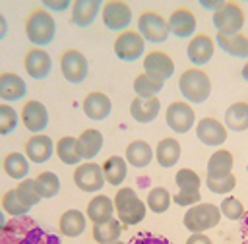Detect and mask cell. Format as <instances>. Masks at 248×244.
<instances>
[{
  "mask_svg": "<svg viewBox=\"0 0 248 244\" xmlns=\"http://www.w3.org/2000/svg\"><path fill=\"white\" fill-rule=\"evenodd\" d=\"M202 4V8H205V10H211V12H215V10H219L223 4H225V0H202L200 2Z\"/></svg>",
  "mask_w": 248,
  "mask_h": 244,
  "instance_id": "obj_49",
  "label": "cell"
},
{
  "mask_svg": "<svg viewBox=\"0 0 248 244\" xmlns=\"http://www.w3.org/2000/svg\"><path fill=\"white\" fill-rule=\"evenodd\" d=\"M172 201L176 205H180V207H192V205H196V203L202 201V194L200 192H180L178 190L172 196Z\"/></svg>",
  "mask_w": 248,
  "mask_h": 244,
  "instance_id": "obj_45",
  "label": "cell"
},
{
  "mask_svg": "<svg viewBox=\"0 0 248 244\" xmlns=\"http://www.w3.org/2000/svg\"><path fill=\"white\" fill-rule=\"evenodd\" d=\"M23 151H25V157L29 159V163L41 165L52 157L54 143H52L50 136H46V134H33L29 139H25Z\"/></svg>",
  "mask_w": 248,
  "mask_h": 244,
  "instance_id": "obj_19",
  "label": "cell"
},
{
  "mask_svg": "<svg viewBox=\"0 0 248 244\" xmlns=\"http://www.w3.org/2000/svg\"><path fill=\"white\" fill-rule=\"evenodd\" d=\"M0 167H2V161H0Z\"/></svg>",
  "mask_w": 248,
  "mask_h": 244,
  "instance_id": "obj_57",
  "label": "cell"
},
{
  "mask_svg": "<svg viewBox=\"0 0 248 244\" xmlns=\"http://www.w3.org/2000/svg\"><path fill=\"white\" fill-rule=\"evenodd\" d=\"M8 35V21L4 17V14H0V41Z\"/></svg>",
  "mask_w": 248,
  "mask_h": 244,
  "instance_id": "obj_50",
  "label": "cell"
},
{
  "mask_svg": "<svg viewBox=\"0 0 248 244\" xmlns=\"http://www.w3.org/2000/svg\"><path fill=\"white\" fill-rule=\"evenodd\" d=\"M0 207H2V211H4L6 215H10V217H23V215H27L29 209H31L29 205H25V203L21 201V198H19L17 192H16V188L6 190V192L2 194Z\"/></svg>",
  "mask_w": 248,
  "mask_h": 244,
  "instance_id": "obj_38",
  "label": "cell"
},
{
  "mask_svg": "<svg viewBox=\"0 0 248 244\" xmlns=\"http://www.w3.org/2000/svg\"><path fill=\"white\" fill-rule=\"evenodd\" d=\"M23 68H25L29 77L45 79L52 70V58L45 48L31 46L23 56Z\"/></svg>",
  "mask_w": 248,
  "mask_h": 244,
  "instance_id": "obj_18",
  "label": "cell"
},
{
  "mask_svg": "<svg viewBox=\"0 0 248 244\" xmlns=\"http://www.w3.org/2000/svg\"><path fill=\"white\" fill-rule=\"evenodd\" d=\"M213 52H215V39H211L207 33H196L186 46V56L194 64V68L207 64L213 58Z\"/></svg>",
  "mask_w": 248,
  "mask_h": 244,
  "instance_id": "obj_17",
  "label": "cell"
},
{
  "mask_svg": "<svg viewBox=\"0 0 248 244\" xmlns=\"http://www.w3.org/2000/svg\"><path fill=\"white\" fill-rule=\"evenodd\" d=\"M110 244H126V242H120V240H116V242H110Z\"/></svg>",
  "mask_w": 248,
  "mask_h": 244,
  "instance_id": "obj_55",
  "label": "cell"
},
{
  "mask_svg": "<svg viewBox=\"0 0 248 244\" xmlns=\"http://www.w3.org/2000/svg\"><path fill=\"white\" fill-rule=\"evenodd\" d=\"M174 182H176V186H178L180 192H200V186H202L200 174L196 170H192V168H180V170H176Z\"/></svg>",
  "mask_w": 248,
  "mask_h": 244,
  "instance_id": "obj_40",
  "label": "cell"
},
{
  "mask_svg": "<svg viewBox=\"0 0 248 244\" xmlns=\"http://www.w3.org/2000/svg\"><path fill=\"white\" fill-rule=\"evenodd\" d=\"M45 244H60V242H58V238H56V236L48 234V236H46V242H45Z\"/></svg>",
  "mask_w": 248,
  "mask_h": 244,
  "instance_id": "obj_53",
  "label": "cell"
},
{
  "mask_svg": "<svg viewBox=\"0 0 248 244\" xmlns=\"http://www.w3.org/2000/svg\"><path fill=\"white\" fill-rule=\"evenodd\" d=\"M112 48H114V54L118 56V60H122V62H136L145 52V41H143V37L138 31L126 29V31L116 35Z\"/></svg>",
  "mask_w": 248,
  "mask_h": 244,
  "instance_id": "obj_8",
  "label": "cell"
},
{
  "mask_svg": "<svg viewBox=\"0 0 248 244\" xmlns=\"http://www.w3.org/2000/svg\"><path fill=\"white\" fill-rule=\"evenodd\" d=\"M215 45H217L223 52H227L229 56L248 60V37H246L242 31H240V33H234V35L217 33V35H215Z\"/></svg>",
  "mask_w": 248,
  "mask_h": 244,
  "instance_id": "obj_25",
  "label": "cell"
},
{
  "mask_svg": "<svg viewBox=\"0 0 248 244\" xmlns=\"http://www.w3.org/2000/svg\"><path fill=\"white\" fill-rule=\"evenodd\" d=\"M16 192H17V196L21 198V201H23L25 205H29V207L37 205V203L43 199L41 194H39V190H37L35 178H23V180H19V184L16 186Z\"/></svg>",
  "mask_w": 248,
  "mask_h": 244,
  "instance_id": "obj_41",
  "label": "cell"
},
{
  "mask_svg": "<svg viewBox=\"0 0 248 244\" xmlns=\"http://www.w3.org/2000/svg\"><path fill=\"white\" fill-rule=\"evenodd\" d=\"M81 108H83V114L89 118V120H105L110 110H112V103L108 99L107 93L103 91H91L83 97V103H81Z\"/></svg>",
  "mask_w": 248,
  "mask_h": 244,
  "instance_id": "obj_20",
  "label": "cell"
},
{
  "mask_svg": "<svg viewBox=\"0 0 248 244\" xmlns=\"http://www.w3.org/2000/svg\"><path fill=\"white\" fill-rule=\"evenodd\" d=\"M60 72H62L66 81L81 83V81H85V77L89 74V62L81 50L66 48L60 54Z\"/></svg>",
  "mask_w": 248,
  "mask_h": 244,
  "instance_id": "obj_9",
  "label": "cell"
},
{
  "mask_svg": "<svg viewBox=\"0 0 248 244\" xmlns=\"http://www.w3.org/2000/svg\"><path fill=\"white\" fill-rule=\"evenodd\" d=\"M27 95V83L16 72H0V99L6 103L21 101Z\"/></svg>",
  "mask_w": 248,
  "mask_h": 244,
  "instance_id": "obj_21",
  "label": "cell"
},
{
  "mask_svg": "<svg viewBox=\"0 0 248 244\" xmlns=\"http://www.w3.org/2000/svg\"><path fill=\"white\" fill-rule=\"evenodd\" d=\"M186 244H213L211 238L205 232H192L186 240Z\"/></svg>",
  "mask_w": 248,
  "mask_h": 244,
  "instance_id": "obj_47",
  "label": "cell"
},
{
  "mask_svg": "<svg viewBox=\"0 0 248 244\" xmlns=\"http://www.w3.org/2000/svg\"><path fill=\"white\" fill-rule=\"evenodd\" d=\"M246 244H248V240H246Z\"/></svg>",
  "mask_w": 248,
  "mask_h": 244,
  "instance_id": "obj_58",
  "label": "cell"
},
{
  "mask_svg": "<svg viewBox=\"0 0 248 244\" xmlns=\"http://www.w3.org/2000/svg\"><path fill=\"white\" fill-rule=\"evenodd\" d=\"M132 244H170V242L167 238H161V236H140Z\"/></svg>",
  "mask_w": 248,
  "mask_h": 244,
  "instance_id": "obj_48",
  "label": "cell"
},
{
  "mask_svg": "<svg viewBox=\"0 0 248 244\" xmlns=\"http://www.w3.org/2000/svg\"><path fill=\"white\" fill-rule=\"evenodd\" d=\"M153 153H155V161L159 163V167L170 168V167H174L180 161L182 147H180V141L178 139H174V137H163V139H159V143L153 149Z\"/></svg>",
  "mask_w": 248,
  "mask_h": 244,
  "instance_id": "obj_26",
  "label": "cell"
},
{
  "mask_svg": "<svg viewBox=\"0 0 248 244\" xmlns=\"http://www.w3.org/2000/svg\"><path fill=\"white\" fill-rule=\"evenodd\" d=\"M240 76H242V79L248 83V60H246V64L242 66V72H240Z\"/></svg>",
  "mask_w": 248,
  "mask_h": 244,
  "instance_id": "obj_51",
  "label": "cell"
},
{
  "mask_svg": "<svg viewBox=\"0 0 248 244\" xmlns=\"http://www.w3.org/2000/svg\"><path fill=\"white\" fill-rule=\"evenodd\" d=\"M163 85H165L163 81H159V79L147 76L145 72H141V74H138V76L134 77V93H136V97H141V99L157 97V95L161 93Z\"/></svg>",
  "mask_w": 248,
  "mask_h": 244,
  "instance_id": "obj_36",
  "label": "cell"
},
{
  "mask_svg": "<svg viewBox=\"0 0 248 244\" xmlns=\"http://www.w3.org/2000/svg\"><path fill=\"white\" fill-rule=\"evenodd\" d=\"M103 2L101 0H76L72 4V15L70 21L78 27H89L95 17L101 14Z\"/></svg>",
  "mask_w": 248,
  "mask_h": 244,
  "instance_id": "obj_23",
  "label": "cell"
},
{
  "mask_svg": "<svg viewBox=\"0 0 248 244\" xmlns=\"http://www.w3.org/2000/svg\"><path fill=\"white\" fill-rule=\"evenodd\" d=\"M19 120L31 134H41L48 126V110L41 101L29 99L19 110Z\"/></svg>",
  "mask_w": 248,
  "mask_h": 244,
  "instance_id": "obj_14",
  "label": "cell"
},
{
  "mask_svg": "<svg viewBox=\"0 0 248 244\" xmlns=\"http://www.w3.org/2000/svg\"><path fill=\"white\" fill-rule=\"evenodd\" d=\"M56 157L64 163V165H74L78 167L81 163V155H79V149H78V137H72V136H62L58 141H56Z\"/></svg>",
  "mask_w": 248,
  "mask_h": 244,
  "instance_id": "obj_35",
  "label": "cell"
},
{
  "mask_svg": "<svg viewBox=\"0 0 248 244\" xmlns=\"http://www.w3.org/2000/svg\"><path fill=\"white\" fill-rule=\"evenodd\" d=\"M246 172H248V163H246Z\"/></svg>",
  "mask_w": 248,
  "mask_h": 244,
  "instance_id": "obj_56",
  "label": "cell"
},
{
  "mask_svg": "<svg viewBox=\"0 0 248 244\" xmlns=\"http://www.w3.org/2000/svg\"><path fill=\"white\" fill-rule=\"evenodd\" d=\"M219 221H221L219 205L209 203V201H200V203L188 207V211L182 217V223L190 232H205V230L217 227Z\"/></svg>",
  "mask_w": 248,
  "mask_h": 244,
  "instance_id": "obj_5",
  "label": "cell"
},
{
  "mask_svg": "<svg viewBox=\"0 0 248 244\" xmlns=\"http://www.w3.org/2000/svg\"><path fill=\"white\" fill-rule=\"evenodd\" d=\"M155 153H153V147L143 141V139H134L126 145V151H124V159L130 167L134 168H143L147 167L151 161H153Z\"/></svg>",
  "mask_w": 248,
  "mask_h": 244,
  "instance_id": "obj_27",
  "label": "cell"
},
{
  "mask_svg": "<svg viewBox=\"0 0 248 244\" xmlns=\"http://www.w3.org/2000/svg\"><path fill=\"white\" fill-rule=\"evenodd\" d=\"M122 234V223L112 217L110 221H105V223H99V225H93L91 229V236L97 244H110V242H116Z\"/></svg>",
  "mask_w": 248,
  "mask_h": 244,
  "instance_id": "obj_34",
  "label": "cell"
},
{
  "mask_svg": "<svg viewBox=\"0 0 248 244\" xmlns=\"http://www.w3.org/2000/svg\"><path fill=\"white\" fill-rule=\"evenodd\" d=\"M138 33L143 37L145 43H155V45L165 43L169 39V35H170L167 19L161 14L153 12V10H145V12L140 14V17H138Z\"/></svg>",
  "mask_w": 248,
  "mask_h": 244,
  "instance_id": "obj_6",
  "label": "cell"
},
{
  "mask_svg": "<svg viewBox=\"0 0 248 244\" xmlns=\"http://www.w3.org/2000/svg\"><path fill=\"white\" fill-rule=\"evenodd\" d=\"M205 186H207L209 192L225 196V194H231L236 188V176L232 172L227 174V176H219V178H207L205 176Z\"/></svg>",
  "mask_w": 248,
  "mask_h": 244,
  "instance_id": "obj_44",
  "label": "cell"
},
{
  "mask_svg": "<svg viewBox=\"0 0 248 244\" xmlns=\"http://www.w3.org/2000/svg\"><path fill=\"white\" fill-rule=\"evenodd\" d=\"M70 6H72L70 0H43V8L48 10L50 14H52V12H64V10H68Z\"/></svg>",
  "mask_w": 248,
  "mask_h": 244,
  "instance_id": "obj_46",
  "label": "cell"
},
{
  "mask_svg": "<svg viewBox=\"0 0 248 244\" xmlns=\"http://www.w3.org/2000/svg\"><path fill=\"white\" fill-rule=\"evenodd\" d=\"M74 184L87 194H95L105 186V176H103V168L101 165L93 163V161H85L79 163L74 168Z\"/></svg>",
  "mask_w": 248,
  "mask_h": 244,
  "instance_id": "obj_12",
  "label": "cell"
},
{
  "mask_svg": "<svg viewBox=\"0 0 248 244\" xmlns=\"http://www.w3.org/2000/svg\"><path fill=\"white\" fill-rule=\"evenodd\" d=\"M169 23V31L170 35L178 37V39H192L196 35V27H198V21H196V15L190 8H176L172 10V14L169 15L167 19Z\"/></svg>",
  "mask_w": 248,
  "mask_h": 244,
  "instance_id": "obj_16",
  "label": "cell"
},
{
  "mask_svg": "<svg viewBox=\"0 0 248 244\" xmlns=\"http://www.w3.org/2000/svg\"><path fill=\"white\" fill-rule=\"evenodd\" d=\"M223 124L231 132H246L248 130V103L236 101L227 107Z\"/></svg>",
  "mask_w": 248,
  "mask_h": 244,
  "instance_id": "obj_30",
  "label": "cell"
},
{
  "mask_svg": "<svg viewBox=\"0 0 248 244\" xmlns=\"http://www.w3.org/2000/svg\"><path fill=\"white\" fill-rule=\"evenodd\" d=\"M103 176H105V182L110 184V186H120L124 180H126V174H128V163L124 157L120 155H112L108 157L103 165Z\"/></svg>",
  "mask_w": 248,
  "mask_h": 244,
  "instance_id": "obj_32",
  "label": "cell"
},
{
  "mask_svg": "<svg viewBox=\"0 0 248 244\" xmlns=\"http://www.w3.org/2000/svg\"><path fill=\"white\" fill-rule=\"evenodd\" d=\"M178 89L186 103L202 105L211 95V79L202 68H188L178 77Z\"/></svg>",
  "mask_w": 248,
  "mask_h": 244,
  "instance_id": "obj_4",
  "label": "cell"
},
{
  "mask_svg": "<svg viewBox=\"0 0 248 244\" xmlns=\"http://www.w3.org/2000/svg\"><path fill=\"white\" fill-rule=\"evenodd\" d=\"M101 19L110 31H126L132 23V8L122 0H107L101 8Z\"/></svg>",
  "mask_w": 248,
  "mask_h": 244,
  "instance_id": "obj_11",
  "label": "cell"
},
{
  "mask_svg": "<svg viewBox=\"0 0 248 244\" xmlns=\"http://www.w3.org/2000/svg\"><path fill=\"white\" fill-rule=\"evenodd\" d=\"M242 219H244V225H242V229H244V232L248 234V215H244Z\"/></svg>",
  "mask_w": 248,
  "mask_h": 244,
  "instance_id": "obj_54",
  "label": "cell"
},
{
  "mask_svg": "<svg viewBox=\"0 0 248 244\" xmlns=\"http://www.w3.org/2000/svg\"><path fill=\"white\" fill-rule=\"evenodd\" d=\"M85 227H87V217L79 209H68L58 219V230L62 236H68V238L79 236L85 230Z\"/></svg>",
  "mask_w": 248,
  "mask_h": 244,
  "instance_id": "obj_29",
  "label": "cell"
},
{
  "mask_svg": "<svg viewBox=\"0 0 248 244\" xmlns=\"http://www.w3.org/2000/svg\"><path fill=\"white\" fill-rule=\"evenodd\" d=\"M161 112V101L159 97H149V99H141V97H134L130 103V116L140 122V124H149L153 122Z\"/></svg>",
  "mask_w": 248,
  "mask_h": 244,
  "instance_id": "obj_22",
  "label": "cell"
},
{
  "mask_svg": "<svg viewBox=\"0 0 248 244\" xmlns=\"http://www.w3.org/2000/svg\"><path fill=\"white\" fill-rule=\"evenodd\" d=\"M143 72L159 81H167L174 74V62L172 58L163 50H151L143 56Z\"/></svg>",
  "mask_w": 248,
  "mask_h": 244,
  "instance_id": "obj_15",
  "label": "cell"
},
{
  "mask_svg": "<svg viewBox=\"0 0 248 244\" xmlns=\"http://www.w3.org/2000/svg\"><path fill=\"white\" fill-rule=\"evenodd\" d=\"M211 21H213V27L217 29V33L234 35V33H240V29L244 25V12L236 2L229 0L219 10L213 12Z\"/></svg>",
  "mask_w": 248,
  "mask_h": 244,
  "instance_id": "obj_7",
  "label": "cell"
},
{
  "mask_svg": "<svg viewBox=\"0 0 248 244\" xmlns=\"http://www.w3.org/2000/svg\"><path fill=\"white\" fill-rule=\"evenodd\" d=\"M170 203H172V196H170V192L167 190V188H163V186H155V188H151L149 192H147V198H145V205H147V209L149 211H153V213H165L169 207H170Z\"/></svg>",
  "mask_w": 248,
  "mask_h": 244,
  "instance_id": "obj_37",
  "label": "cell"
},
{
  "mask_svg": "<svg viewBox=\"0 0 248 244\" xmlns=\"http://www.w3.org/2000/svg\"><path fill=\"white\" fill-rule=\"evenodd\" d=\"M219 211H221V215H223L225 219H229V221H240V219L246 215V209H244L242 201H240L238 198H234V196H227V198L221 201Z\"/></svg>",
  "mask_w": 248,
  "mask_h": 244,
  "instance_id": "obj_42",
  "label": "cell"
},
{
  "mask_svg": "<svg viewBox=\"0 0 248 244\" xmlns=\"http://www.w3.org/2000/svg\"><path fill=\"white\" fill-rule=\"evenodd\" d=\"M196 136L203 145L209 147H219L227 141L229 130L225 128V124L213 116H203L196 122Z\"/></svg>",
  "mask_w": 248,
  "mask_h": 244,
  "instance_id": "obj_13",
  "label": "cell"
},
{
  "mask_svg": "<svg viewBox=\"0 0 248 244\" xmlns=\"http://www.w3.org/2000/svg\"><path fill=\"white\" fill-rule=\"evenodd\" d=\"M112 203H114V215L122 223V227H134L145 219L147 205L145 201L140 199L134 188H128V186L118 188L112 198Z\"/></svg>",
  "mask_w": 248,
  "mask_h": 244,
  "instance_id": "obj_2",
  "label": "cell"
},
{
  "mask_svg": "<svg viewBox=\"0 0 248 244\" xmlns=\"http://www.w3.org/2000/svg\"><path fill=\"white\" fill-rule=\"evenodd\" d=\"M25 35L31 45L43 48L54 41L56 35V19L54 15L41 8H35L27 17H25Z\"/></svg>",
  "mask_w": 248,
  "mask_h": 244,
  "instance_id": "obj_3",
  "label": "cell"
},
{
  "mask_svg": "<svg viewBox=\"0 0 248 244\" xmlns=\"http://www.w3.org/2000/svg\"><path fill=\"white\" fill-rule=\"evenodd\" d=\"M165 122L174 134H186L196 126V112L186 101H172L165 110Z\"/></svg>",
  "mask_w": 248,
  "mask_h": 244,
  "instance_id": "obj_10",
  "label": "cell"
},
{
  "mask_svg": "<svg viewBox=\"0 0 248 244\" xmlns=\"http://www.w3.org/2000/svg\"><path fill=\"white\" fill-rule=\"evenodd\" d=\"M85 217L93 223V225H99V223H105V221H110L114 217V203L108 196L105 194H99V196H93L87 203V209H85Z\"/></svg>",
  "mask_w": 248,
  "mask_h": 244,
  "instance_id": "obj_24",
  "label": "cell"
},
{
  "mask_svg": "<svg viewBox=\"0 0 248 244\" xmlns=\"http://www.w3.org/2000/svg\"><path fill=\"white\" fill-rule=\"evenodd\" d=\"M2 170L14 180H23L29 174V159L25 153L12 151L2 159Z\"/></svg>",
  "mask_w": 248,
  "mask_h": 244,
  "instance_id": "obj_33",
  "label": "cell"
},
{
  "mask_svg": "<svg viewBox=\"0 0 248 244\" xmlns=\"http://www.w3.org/2000/svg\"><path fill=\"white\" fill-rule=\"evenodd\" d=\"M232 153L229 149H217L207 159V178H219L232 172Z\"/></svg>",
  "mask_w": 248,
  "mask_h": 244,
  "instance_id": "obj_31",
  "label": "cell"
},
{
  "mask_svg": "<svg viewBox=\"0 0 248 244\" xmlns=\"http://www.w3.org/2000/svg\"><path fill=\"white\" fill-rule=\"evenodd\" d=\"M46 232L27 215L14 217L0 232V244H45Z\"/></svg>",
  "mask_w": 248,
  "mask_h": 244,
  "instance_id": "obj_1",
  "label": "cell"
},
{
  "mask_svg": "<svg viewBox=\"0 0 248 244\" xmlns=\"http://www.w3.org/2000/svg\"><path fill=\"white\" fill-rule=\"evenodd\" d=\"M19 114L8 103H0V136H8L17 128Z\"/></svg>",
  "mask_w": 248,
  "mask_h": 244,
  "instance_id": "obj_43",
  "label": "cell"
},
{
  "mask_svg": "<svg viewBox=\"0 0 248 244\" xmlns=\"http://www.w3.org/2000/svg\"><path fill=\"white\" fill-rule=\"evenodd\" d=\"M103 134L97 128H87L78 136V149L81 155V161H93L99 151L103 149Z\"/></svg>",
  "mask_w": 248,
  "mask_h": 244,
  "instance_id": "obj_28",
  "label": "cell"
},
{
  "mask_svg": "<svg viewBox=\"0 0 248 244\" xmlns=\"http://www.w3.org/2000/svg\"><path fill=\"white\" fill-rule=\"evenodd\" d=\"M4 227H6V213H4L2 207H0V232H2Z\"/></svg>",
  "mask_w": 248,
  "mask_h": 244,
  "instance_id": "obj_52",
  "label": "cell"
},
{
  "mask_svg": "<svg viewBox=\"0 0 248 244\" xmlns=\"http://www.w3.org/2000/svg\"><path fill=\"white\" fill-rule=\"evenodd\" d=\"M35 184H37V190L41 194V198L48 199V198H54L58 192H60V178L56 176V172L52 170H43L35 176Z\"/></svg>",
  "mask_w": 248,
  "mask_h": 244,
  "instance_id": "obj_39",
  "label": "cell"
}]
</instances>
